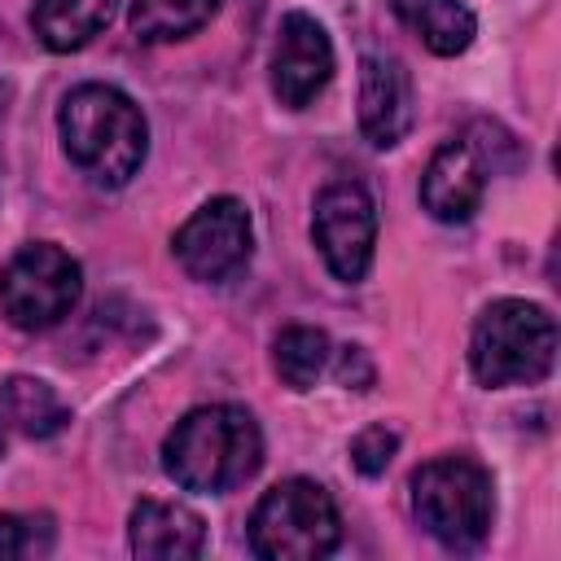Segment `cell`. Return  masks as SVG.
Segmentation results:
<instances>
[{"mask_svg":"<svg viewBox=\"0 0 561 561\" xmlns=\"http://www.w3.org/2000/svg\"><path fill=\"white\" fill-rule=\"evenodd\" d=\"M66 158L96 184V188H123L149 149V127L140 105L110 88V83H83L61 101L57 114Z\"/></svg>","mask_w":561,"mask_h":561,"instance_id":"6da1fadb","label":"cell"},{"mask_svg":"<svg viewBox=\"0 0 561 561\" xmlns=\"http://www.w3.org/2000/svg\"><path fill=\"white\" fill-rule=\"evenodd\" d=\"M263 465V434L254 416L237 403H210L193 408L175 421V430L162 443V469L184 491L219 495L254 478Z\"/></svg>","mask_w":561,"mask_h":561,"instance_id":"7a4b0ae2","label":"cell"},{"mask_svg":"<svg viewBox=\"0 0 561 561\" xmlns=\"http://www.w3.org/2000/svg\"><path fill=\"white\" fill-rule=\"evenodd\" d=\"M469 364L482 386H530L557 364V320L526 298L491 302L469 337Z\"/></svg>","mask_w":561,"mask_h":561,"instance_id":"3957f363","label":"cell"},{"mask_svg":"<svg viewBox=\"0 0 561 561\" xmlns=\"http://www.w3.org/2000/svg\"><path fill=\"white\" fill-rule=\"evenodd\" d=\"M342 539V517L333 495L311 478L276 482L250 517V548L263 561H316Z\"/></svg>","mask_w":561,"mask_h":561,"instance_id":"277c9868","label":"cell"},{"mask_svg":"<svg viewBox=\"0 0 561 561\" xmlns=\"http://www.w3.org/2000/svg\"><path fill=\"white\" fill-rule=\"evenodd\" d=\"M412 508L443 548H478L495 508L491 473L469 456H438L412 473Z\"/></svg>","mask_w":561,"mask_h":561,"instance_id":"5b68a950","label":"cell"},{"mask_svg":"<svg viewBox=\"0 0 561 561\" xmlns=\"http://www.w3.org/2000/svg\"><path fill=\"white\" fill-rule=\"evenodd\" d=\"M79 294H83V272L61 245H48V241L22 245L0 267V311L9 316V324L26 333H39L66 320Z\"/></svg>","mask_w":561,"mask_h":561,"instance_id":"8992f818","label":"cell"},{"mask_svg":"<svg viewBox=\"0 0 561 561\" xmlns=\"http://www.w3.org/2000/svg\"><path fill=\"white\" fill-rule=\"evenodd\" d=\"M311 237L337 280H346V285L364 280V272L373 263V241H377V206H373L368 188L359 180L324 184L316 197Z\"/></svg>","mask_w":561,"mask_h":561,"instance_id":"52a82bcc","label":"cell"},{"mask_svg":"<svg viewBox=\"0 0 561 561\" xmlns=\"http://www.w3.org/2000/svg\"><path fill=\"white\" fill-rule=\"evenodd\" d=\"M250 210L237 197H210L175 232V259L193 280H228L250 263Z\"/></svg>","mask_w":561,"mask_h":561,"instance_id":"ba28073f","label":"cell"},{"mask_svg":"<svg viewBox=\"0 0 561 561\" xmlns=\"http://www.w3.org/2000/svg\"><path fill=\"white\" fill-rule=\"evenodd\" d=\"M333 79V44L311 13H285L272 48V92L289 110H307Z\"/></svg>","mask_w":561,"mask_h":561,"instance_id":"9c48e42d","label":"cell"},{"mask_svg":"<svg viewBox=\"0 0 561 561\" xmlns=\"http://www.w3.org/2000/svg\"><path fill=\"white\" fill-rule=\"evenodd\" d=\"M482 193H486V162H482V149L460 136V140H447L434 149L425 175H421V202L434 219L443 224H465L478 206H482Z\"/></svg>","mask_w":561,"mask_h":561,"instance_id":"30bf717a","label":"cell"},{"mask_svg":"<svg viewBox=\"0 0 561 561\" xmlns=\"http://www.w3.org/2000/svg\"><path fill=\"white\" fill-rule=\"evenodd\" d=\"M412 127V79L399 57L368 53L359 61V131L368 145L390 149Z\"/></svg>","mask_w":561,"mask_h":561,"instance_id":"8fae6325","label":"cell"},{"mask_svg":"<svg viewBox=\"0 0 561 561\" xmlns=\"http://www.w3.org/2000/svg\"><path fill=\"white\" fill-rule=\"evenodd\" d=\"M131 552L136 557H153V561H188L202 552L206 543V526L193 508L184 504H167V500H140L131 508V526H127Z\"/></svg>","mask_w":561,"mask_h":561,"instance_id":"7c38bea8","label":"cell"},{"mask_svg":"<svg viewBox=\"0 0 561 561\" xmlns=\"http://www.w3.org/2000/svg\"><path fill=\"white\" fill-rule=\"evenodd\" d=\"M394 18L438 57H456L473 44L478 18L460 0H390Z\"/></svg>","mask_w":561,"mask_h":561,"instance_id":"4fadbf2b","label":"cell"},{"mask_svg":"<svg viewBox=\"0 0 561 561\" xmlns=\"http://www.w3.org/2000/svg\"><path fill=\"white\" fill-rule=\"evenodd\" d=\"M114 4L118 0H35L31 26L44 39V48L75 53V48H83L92 35H101L110 26Z\"/></svg>","mask_w":561,"mask_h":561,"instance_id":"5bb4252c","label":"cell"},{"mask_svg":"<svg viewBox=\"0 0 561 561\" xmlns=\"http://www.w3.org/2000/svg\"><path fill=\"white\" fill-rule=\"evenodd\" d=\"M0 416L13 430H22L26 438H53L70 421L66 403L57 399V390L48 381H39V377H9L0 386Z\"/></svg>","mask_w":561,"mask_h":561,"instance_id":"9a60e30c","label":"cell"},{"mask_svg":"<svg viewBox=\"0 0 561 561\" xmlns=\"http://www.w3.org/2000/svg\"><path fill=\"white\" fill-rule=\"evenodd\" d=\"M219 13V0H131V31L145 44H171L202 31Z\"/></svg>","mask_w":561,"mask_h":561,"instance_id":"2e32d148","label":"cell"},{"mask_svg":"<svg viewBox=\"0 0 561 561\" xmlns=\"http://www.w3.org/2000/svg\"><path fill=\"white\" fill-rule=\"evenodd\" d=\"M272 364L289 390H311L316 377L329 368V333L311 324H289L272 346Z\"/></svg>","mask_w":561,"mask_h":561,"instance_id":"e0dca14e","label":"cell"},{"mask_svg":"<svg viewBox=\"0 0 561 561\" xmlns=\"http://www.w3.org/2000/svg\"><path fill=\"white\" fill-rule=\"evenodd\" d=\"M53 548V522L31 513H0V557H44Z\"/></svg>","mask_w":561,"mask_h":561,"instance_id":"ac0fdd59","label":"cell"},{"mask_svg":"<svg viewBox=\"0 0 561 561\" xmlns=\"http://www.w3.org/2000/svg\"><path fill=\"white\" fill-rule=\"evenodd\" d=\"M394 451H399V434L386 430V425H368V430H359L351 438V465L359 473H368V478L386 473V465L394 460Z\"/></svg>","mask_w":561,"mask_h":561,"instance_id":"d6986e66","label":"cell"},{"mask_svg":"<svg viewBox=\"0 0 561 561\" xmlns=\"http://www.w3.org/2000/svg\"><path fill=\"white\" fill-rule=\"evenodd\" d=\"M337 381L342 386H355V390H368L373 386V364H368L364 346H342V355H337Z\"/></svg>","mask_w":561,"mask_h":561,"instance_id":"ffe728a7","label":"cell"}]
</instances>
